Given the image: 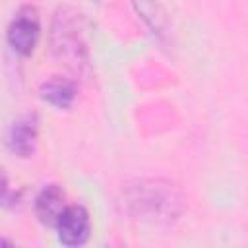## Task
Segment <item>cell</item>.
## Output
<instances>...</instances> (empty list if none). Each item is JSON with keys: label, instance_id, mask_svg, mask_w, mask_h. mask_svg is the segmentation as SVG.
I'll return each instance as SVG.
<instances>
[{"label": "cell", "instance_id": "cell-1", "mask_svg": "<svg viewBox=\"0 0 248 248\" xmlns=\"http://www.w3.org/2000/svg\"><path fill=\"white\" fill-rule=\"evenodd\" d=\"M184 194L169 180L141 178L122 190L124 209L147 223H170L184 209Z\"/></svg>", "mask_w": 248, "mask_h": 248}, {"label": "cell", "instance_id": "cell-2", "mask_svg": "<svg viewBox=\"0 0 248 248\" xmlns=\"http://www.w3.org/2000/svg\"><path fill=\"white\" fill-rule=\"evenodd\" d=\"M50 46L54 58L74 72L87 66V41L83 33V17L72 8H60L52 21Z\"/></svg>", "mask_w": 248, "mask_h": 248}, {"label": "cell", "instance_id": "cell-3", "mask_svg": "<svg viewBox=\"0 0 248 248\" xmlns=\"http://www.w3.org/2000/svg\"><path fill=\"white\" fill-rule=\"evenodd\" d=\"M39 37H41L39 14L33 6H23L21 10H17V14L12 17L8 25V31H6L8 45L12 46L14 52L21 56H29L33 54L39 43Z\"/></svg>", "mask_w": 248, "mask_h": 248}, {"label": "cell", "instance_id": "cell-4", "mask_svg": "<svg viewBox=\"0 0 248 248\" xmlns=\"http://www.w3.org/2000/svg\"><path fill=\"white\" fill-rule=\"evenodd\" d=\"M54 227L64 246H81L89 238L91 219L83 205H66Z\"/></svg>", "mask_w": 248, "mask_h": 248}, {"label": "cell", "instance_id": "cell-5", "mask_svg": "<svg viewBox=\"0 0 248 248\" xmlns=\"http://www.w3.org/2000/svg\"><path fill=\"white\" fill-rule=\"evenodd\" d=\"M37 140H39V124L35 114L19 116L8 128L6 143L10 151L17 157H31L35 153Z\"/></svg>", "mask_w": 248, "mask_h": 248}, {"label": "cell", "instance_id": "cell-6", "mask_svg": "<svg viewBox=\"0 0 248 248\" xmlns=\"http://www.w3.org/2000/svg\"><path fill=\"white\" fill-rule=\"evenodd\" d=\"M64 209H66L64 192L56 184L45 186L35 198V213H37L39 221L45 223V225H52L54 227Z\"/></svg>", "mask_w": 248, "mask_h": 248}, {"label": "cell", "instance_id": "cell-7", "mask_svg": "<svg viewBox=\"0 0 248 248\" xmlns=\"http://www.w3.org/2000/svg\"><path fill=\"white\" fill-rule=\"evenodd\" d=\"M41 97L46 103H50V105H54L58 108H68L74 103V99H76V85L70 79L52 78V79L43 83Z\"/></svg>", "mask_w": 248, "mask_h": 248}, {"label": "cell", "instance_id": "cell-8", "mask_svg": "<svg viewBox=\"0 0 248 248\" xmlns=\"http://www.w3.org/2000/svg\"><path fill=\"white\" fill-rule=\"evenodd\" d=\"M134 6L138 10V14L141 16V19L147 23V27L151 29L153 35L161 37L167 33V14L163 12V8L153 2V0H134Z\"/></svg>", "mask_w": 248, "mask_h": 248}]
</instances>
